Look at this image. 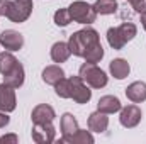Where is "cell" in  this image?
Masks as SVG:
<instances>
[{
  "mask_svg": "<svg viewBox=\"0 0 146 144\" xmlns=\"http://www.w3.org/2000/svg\"><path fill=\"white\" fill-rule=\"evenodd\" d=\"M99 42H100L99 32L94 27H88V26L85 29H80V31L73 32L68 39V46H70L72 54L78 56V58H83L87 54V51L90 48H94L95 44H99Z\"/></svg>",
  "mask_w": 146,
  "mask_h": 144,
  "instance_id": "obj_1",
  "label": "cell"
},
{
  "mask_svg": "<svg viewBox=\"0 0 146 144\" xmlns=\"http://www.w3.org/2000/svg\"><path fill=\"white\" fill-rule=\"evenodd\" d=\"M33 0H2L0 15L7 17L10 22L21 24L26 22L33 14Z\"/></svg>",
  "mask_w": 146,
  "mask_h": 144,
  "instance_id": "obj_2",
  "label": "cell"
},
{
  "mask_svg": "<svg viewBox=\"0 0 146 144\" xmlns=\"http://www.w3.org/2000/svg\"><path fill=\"white\" fill-rule=\"evenodd\" d=\"M78 76H80L90 88H97V90L107 87V83H109L107 73L104 71L102 68H99L95 63H87V61H85V63L80 66Z\"/></svg>",
  "mask_w": 146,
  "mask_h": 144,
  "instance_id": "obj_3",
  "label": "cell"
},
{
  "mask_svg": "<svg viewBox=\"0 0 146 144\" xmlns=\"http://www.w3.org/2000/svg\"><path fill=\"white\" fill-rule=\"evenodd\" d=\"M68 10H70L72 20L78 22V24L90 26L97 19V12H95L94 5H90V3H87L83 0H75L72 5L68 7Z\"/></svg>",
  "mask_w": 146,
  "mask_h": 144,
  "instance_id": "obj_4",
  "label": "cell"
},
{
  "mask_svg": "<svg viewBox=\"0 0 146 144\" xmlns=\"http://www.w3.org/2000/svg\"><path fill=\"white\" fill-rule=\"evenodd\" d=\"M119 112H121L119 114V122L126 129H133V127H136L141 122L143 112H141V108L138 107L136 104H129V105L122 107Z\"/></svg>",
  "mask_w": 146,
  "mask_h": 144,
  "instance_id": "obj_5",
  "label": "cell"
},
{
  "mask_svg": "<svg viewBox=\"0 0 146 144\" xmlns=\"http://www.w3.org/2000/svg\"><path fill=\"white\" fill-rule=\"evenodd\" d=\"M33 141L37 144H49L54 141L56 137V129L53 126V122H46V124H34L33 131H31Z\"/></svg>",
  "mask_w": 146,
  "mask_h": 144,
  "instance_id": "obj_6",
  "label": "cell"
},
{
  "mask_svg": "<svg viewBox=\"0 0 146 144\" xmlns=\"http://www.w3.org/2000/svg\"><path fill=\"white\" fill-rule=\"evenodd\" d=\"M70 81H72V98L76 104H87L90 102L92 98V90L90 87L80 78V76H70Z\"/></svg>",
  "mask_w": 146,
  "mask_h": 144,
  "instance_id": "obj_7",
  "label": "cell"
},
{
  "mask_svg": "<svg viewBox=\"0 0 146 144\" xmlns=\"http://www.w3.org/2000/svg\"><path fill=\"white\" fill-rule=\"evenodd\" d=\"M0 44L7 51H19L24 46V36L14 29H5L0 34Z\"/></svg>",
  "mask_w": 146,
  "mask_h": 144,
  "instance_id": "obj_8",
  "label": "cell"
},
{
  "mask_svg": "<svg viewBox=\"0 0 146 144\" xmlns=\"http://www.w3.org/2000/svg\"><path fill=\"white\" fill-rule=\"evenodd\" d=\"M17 107V97H15V88L2 83L0 85V110L2 112H14Z\"/></svg>",
  "mask_w": 146,
  "mask_h": 144,
  "instance_id": "obj_9",
  "label": "cell"
},
{
  "mask_svg": "<svg viewBox=\"0 0 146 144\" xmlns=\"http://www.w3.org/2000/svg\"><path fill=\"white\" fill-rule=\"evenodd\" d=\"M31 119L33 124H46V122H53L56 119V112L49 104H39L33 108L31 112Z\"/></svg>",
  "mask_w": 146,
  "mask_h": 144,
  "instance_id": "obj_10",
  "label": "cell"
},
{
  "mask_svg": "<svg viewBox=\"0 0 146 144\" xmlns=\"http://www.w3.org/2000/svg\"><path fill=\"white\" fill-rule=\"evenodd\" d=\"M60 129H61V143H65L70 136H73V134L80 129L76 117H75L73 114H70V112L63 114V115H61V120H60Z\"/></svg>",
  "mask_w": 146,
  "mask_h": 144,
  "instance_id": "obj_11",
  "label": "cell"
},
{
  "mask_svg": "<svg viewBox=\"0 0 146 144\" xmlns=\"http://www.w3.org/2000/svg\"><path fill=\"white\" fill-rule=\"evenodd\" d=\"M24 80H26V71H24V66L19 61L10 71L3 75V83L12 87V88H21L24 85Z\"/></svg>",
  "mask_w": 146,
  "mask_h": 144,
  "instance_id": "obj_12",
  "label": "cell"
},
{
  "mask_svg": "<svg viewBox=\"0 0 146 144\" xmlns=\"http://www.w3.org/2000/svg\"><path fill=\"white\" fill-rule=\"evenodd\" d=\"M88 129L92 131V132H99V134H102V132H106L107 131V127H109V117H107V114H104V112H100V110H95V112H92L90 115H88Z\"/></svg>",
  "mask_w": 146,
  "mask_h": 144,
  "instance_id": "obj_13",
  "label": "cell"
},
{
  "mask_svg": "<svg viewBox=\"0 0 146 144\" xmlns=\"http://www.w3.org/2000/svg\"><path fill=\"white\" fill-rule=\"evenodd\" d=\"M126 97L133 104H141L146 100V83L145 81H133L126 88Z\"/></svg>",
  "mask_w": 146,
  "mask_h": 144,
  "instance_id": "obj_14",
  "label": "cell"
},
{
  "mask_svg": "<svg viewBox=\"0 0 146 144\" xmlns=\"http://www.w3.org/2000/svg\"><path fill=\"white\" fill-rule=\"evenodd\" d=\"M121 108H122V104L115 95H104V97L99 98V104H97V110H100L107 115L119 112Z\"/></svg>",
  "mask_w": 146,
  "mask_h": 144,
  "instance_id": "obj_15",
  "label": "cell"
},
{
  "mask_svg": "<svg viewBox=\"0 0 146 144\" xmlns=\"http://www.w3.org/2000/svg\"><path fill=\"white\" fill-rule=\"evenodd\" d=\"M63 76H65V71H63V68L60 65H49V66H46L42 70V73H41L42 81L46 85H51V87H54Z\"/></svg>",
  "mask_w": 146,
  "mask_h": 144,
  "instance_id": "obj_16",
  "label": "cell"
},
{
  "mask_svg": "<svg viewBox=\"0 0 146 144\" xmlns=\"http://www.w3.org/2000/svg\"><path fill=\"white\" fill-rule=\"evenodd\" d=\"M109 71L115 80H124L131 71V66L124 58H115L109 63Z\"/></svg>",
  "mask_w": 146,
  "mask_h": 144,
  "instance_id": "obj_17",
  "label": "cell"
},
{
  "mask_svg": "<svg viewBox=\"0 0 146 144\" xmlns=\"http://www.w3.org/2000/svg\"><path fill=\"white\" fill-rule=\"evenodd\" d=\"M70 54H72L70 46L65 41H58V42H54L51 46V59L54 63H65L70 58Z\"/></svg>",
  "mask_w": 146,
  "mask_h": 144,
  "instance_id": "obj_18",
  "label": "cell"
},
{
  "mask_svg": "<svg viewBox=\"0 0 146 144\" xmlns=\"http://www.w3.org/2000/svg\"><path fill=\"white\" fill-rule=\"evenodd\" d=\"M117 32H119L121 39L127 44L129 41H133V39L136 37L138 27H136V24H133V22H122L121 26H117Z\"/></svg>",
  "mask_w": 146,
  "mask_h": 144,
  "instance_id": "obj_19",
  "label": "cell"
},
{
  "mask_svg": "<svg viewBox=\"0 0 146 144\" xmlns=\"http://www.w3.org/2000/svg\"><path fill=\"white\" fill-rule=\"evenodd\" d=\"M65 143H70V144H94L95 143V139H94L90 129H88V131L78 129L73 136H70V137L65 141Z\"/></svg>",
  "mask_w": 146,
  "mask_h": 144,
  "instance_id": "obj_20",
  "label": "cell"
},
{
  "mask_svg": "<svg viewBox=\"0 0 146 144\" xmlns=\"http://www.w3.org/2000/svg\"><path fill=\"white\" fill-rule=\"evenodd\" d=\"M117 7H119L117 0H97L94 3L95 12L100 14V15H110V14H114L117 10Z\"/></svg>",
  "mask_w": 146,
  "mask_h": 144,
  "instance_id": "obj_21",
  "label": "cell"
},
{
  "mask_svg": "<svg viewBox=\"0 0 146 144\" xmlns=\"http://www.w3.org/2000/svg\"><path fill=\"white\" fill-rule=\"evenodd\" d=\"M15 65H17V58H15L12 53H9V51L0 53V73H2V75L9 73Z\"/></svg>",
  "mask_w": 146,
  "mask_h": 144,
  "instance_id": "obj_22",
  "label": "cell"
},
{
  "mask_svg": "<svg viewBox=\"0 0 146 144\" xmlns=\"http://www.w3.org/2000/svg\"><path fill=\"white\" fill-rule=\"evenodd\" d=\"M54 92L60 98H72V81L70 78H61L56 85H54Z\"/></svg>",
  "mask_w": 146,
  "mask_h": 144,
  "instance_id": "obj_23",
  "label": "cell"
},
{
  "mask_svg": "<svg viewBox=\"0 0 146 144\" xmlns=\"http://www.w3.org/2000/svg\"><path fill=\"white\" fill-rule=\"evenodd\" d=\"M102 58H104V48H102L100 42L95 44L94 48H90V49L87 51V54L83 56V59H85L87 63H95V65H97Z\"/></svg>",
  "mask_w": 146,
  "mask_h": 144,
  "instance_id": "obj_24",
  "label": "cell"
},
{
  "mask_svg": "<svg viewBox=\"0 0 146 144\" xmlns=\"http://www.w3.org/2000/svg\"><path fill=\"white\" fill-rule=\"evenodd\" d=\"M107 42L112 49H122L126 46V42L121 39L119 32H117V27H109L107 29Z\"/></svg>",
  "mask_w": 146,
  "mask_h": 144,
  "instance_id": "obj_25",
  "label": "cell"
},
{
  "mask_svg": "<svg viewBox=\"0 0 146 144\" xmlns=\"http://www.w3.org/2000/svg\"><path fill=\"white\" fill-rule=\"evenodd\" d=\"M70 22H72V15L68 9H60L54 12V24L58 27H66Z\"/></svg>",
  "mask_w": 146,
  "mask_h": 144,
  "instance_id": "obj_26",
  "label": "cell"
},
{
  "mask_svg": "<svg viewBox=\"0 0 146 144\" xmlns=\"http://www.w3.org/2000/svg\"><path fill=\"white\" fill-rule=\"evenodd\" d=\"M19 141V137L15 136V134H7V136H2L0 137V143H12V144H15Z\"/></svg>",
  "mask_w": 146,
  "mask_h": 144,
  "instance_id": "obj_27",
  "label": "cell"
},
{
  "mask_svg": "<svg viewBox=\"0 0 146 144\" xmlns=\"http://www.w3.org/2000/svg\"><path fill=\"white\" fill-rule=\"evenodd\" d=\"M9 122H10V117L7 115V112L0 110V129H3L5 126H9Z\"/></svg>",
  "mask_w": 146,
  "mask_h": 144,
  "instance_id": "obj_28",
  "label": "cell"
},
{
  "mask_svg": "<svg viewBox=\"0 0 146 144\" xmlns=\"http://www.w3.org/2000/svg\"><path fill=\"white\" fill-rule=\"evenodd\" d=\"M127 2H129V3H131V7H133V9H136V7H138V5H139V3H143V2H145V0H127Z\"/></svg>",
  "mask_w": 146,
  "mask_h": 144,
  "instance_id": "obj_29",
  "label": "cell"
},
{
  "mask_svg": "<svg viewBox=\"0 0 146 144\" xmlns=\"http://www.w3.org/2000/svg\"><path fill=\"white\" fill-rule=\"evenodd\" d=\"M141 15V24H143V29L146 31V12L145 14H139Z\"/></svg>",
  "mask_w": 146,
  "mask_h": 144,
  "instance_id": "obj_30",
  "label": "cell"
},
{
  "mask_svg": "<svg viewBox=\"0 0 146 144\" xmlns=\"http://www.w3.org/2000/svg\"><path fill=\"white\" fill-rule=\"evenodd\" d=\"M0 2H2V0H0Z\"/></svg>",
  "mask_w": 146,
  "mask_h": 144,
  "instance_id": "obj_31",
  "label": "cell"
}]
</instances>
